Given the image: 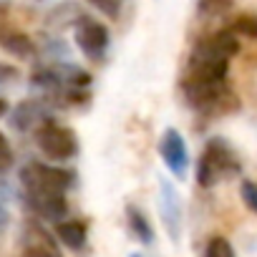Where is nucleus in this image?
<instances>
[{
	"mask_svg": "<svg viewBox=\"0 0 257 257\" xmlns=\"http://www.w3.org/2000/svg\"><path fill=\"white\" fill-rule=\"evenodd\" d=\"M134 257H139V254H134Z\"/></svg>",
	"mask_w": 257,
	"mask_h": 257,
	"instance_id": "b1692460",
	"label": "nucleus"
},
{
	"mask_svg": "<svg viewBox=\"0 0 257 257\" xmlns=\"http://www.w3.org/2000/svg\"><path fill=\"white\" fill-rule=\"evenodd\" d=\"M0 46H3L8 53L18 56V58H31L36 53L33 41L28 36H23V33H8V36H3V38H0Z\"/></svg>",
	"mask_w": 257,
	"mask_h": 257,
	"instance_id": "2eb2a0df",
	"label": "nucleus"
},
{
	"mask_svg": "<svg viewBox=\"0 0 257 257\" xmlns=\"http://www.w3.org/2000/svg\"><path fill=\"white\" fill-rule=\"evenodd\" d=\"M159 154H162L167 169L174 177H179V179L187 177V172H189V149L184 144V137L177 132V128H167V132L162 134V139H159Z\"/></svg>",
	"mask_w": 257,
	"mask_h": 257,
	"instance_id": "0eeeda50",
	"label": "nucleus"
},
{
	"mask_svg": "<svg viewBox=\"0 0 257 257\" xmlns=\"http://www.w3.org/2000/svg\"><path fill=\"white\" fill-rule=\"evenodd\" d=\"M242 199H244V204H247L252 212H257V184L242 182Z\"/></svg>",
	"mask_w": 257,
	"mask_h": 257,
	"instance_id": "412c9836",
	"label": "nucleus"
},
{
	"mask_svg": "<svg viewBox=\"0 0 257 257\" xmlns=\"http://www.w3.org/2000/svg\"><path fill=\"white\" fill-rule=\"evenodd\" d=\"M88 6H93L98 13H103L106 18H118V8L121 0H86Z\"/></svg>",
	"mask_w": 257,
	"mask_h": 257,
	"instance_id": "6ab92c4d",
	"label": "nucleus"
},
{
	"mask_svg": "<svg viewBox=\"0 0 257 257\" xmlns=\"http://www.w3.org/2000/svg\"><path fill=\"white\" fill-rule=\"evenodd\" d=\"M21 247H23V257H63L53 234L38 222H28L23 227Z\"/></svg>",
	"mask_w": 257,
	"mask_h": 257,
	"instance_id": "6e6552de",
	"label": "nucleus"
},
{
	"mask_svg": "<svg viewBox=\"0 0 257 257\" xmlns=\"http://www.w3.org/2000/svg\"><path fill=\"white\" fill-rule=\"evenodd\" d=\"M21 78V71L16 66H8V63H0V88H6L11 83H16Z\"/></svg>",
	"mask_w": 257,
	"mask_h": 257,
	"instance_id": "aec40b11",
	"label": "nucleus"
},
{
	"mask_svg": "<svg viewBox=\"0 0 257 257\" xmlns=\"http://www.w3.org/2000/svg\"><path fill=\"white\" fill-rule=\"evenodd\" d=\"M46 121H51V116H48V108L43 101H23L11 116V126L18 128V132L41 128Z\"/></svg>",
	"mask_w": 257,
	"mask_h": 257,
	"instance_id": "9b49d317",
	"label": "nucleus"
},
{
	"mask_svg": "<svg viewBox=\"0 0 257 257\" xmlns=\"http://www.w3.org/2000/svg\"><path fill=\"white\" fill-rule=\"evenodd\" d=\"M204 257H234V249L229 244V239L224 237H212L204 247Z\"/></svg>",
	"mask_w": 257,
	"mask_h": 257,
	"instance_id": "a211bd4d",
	"label": "nucleus"
},
{
	"mask_svg": "<svg viewBox=\"0 0 257 257\" xmlns=\"http://www.w3.org/2000/svg\"><path fill=\"white\" fill-rule=\"evenodd\" d=\"M11 162H13V149H11L6 134H0V169H6Z\"/></svg>",
	"mask_w": 257,
	"mask_h": 257,
	"instance_id": "4be33fe9",
	"label": "nucleus"
},
{
	"mask_svg": "<svg viewBox=\"0 0 257 257\" xmlns=\"http://www.w3.org/2000/svg\"><path fill=\"white\" fill-rule=\"evenodd\" d=\"M36 144L53 162H68L78 152L76 134L68 126H61L56 121H46L41 128H36Z\"/></svg>",
	"mask_w": 257,
	"mask_h": 257,
	"instance_id": "39448f33",
	"label": "nucleus"
},
{
	"mask_svg": "<svg viewBox=\"0 0 257 257\" xmlns=\"http://www.w3.org/2000/svg\"><path fill=\"white\" fill-rule=\"evenodd\" d=\"M234 0H199L197 11L207 18H217V16H224L229 8H232Z\"/></svg>",
	"mask_w": 257,
	"mask_h": 257,
	"instance_id": "f3484780",
	"label": "nucleus"
},
{
	"mask_svg": "<svg viewBox=\"0 0 257 257\" xmlns=\"http://www.w3.org/2000/svg\"><path fill=\"white\" fill-rule=\"evenodd\" d=\"M21 182H23L26 192H61V194H66L73 187V172L61 169V167H51V164H41V162H31L21 169Z\"/></svg>",
	"mask_w": 257,
	"mask_h": 257,
	"instance_id": "20e7f679",
	"label": "nucleus"
},
{
	"mask_svg": "<svg viewBox=\"0 0 257 257\" xmlns=\"http://www.w3.org/2000/svg\"><path fill=\"white\" fill-rule=\"evenodd\" d=\"M126 222H128V229H132V234H134L142 244H152V242H154V229H152L147 214H144L139 207H126Z\"/></svg>",
	"mask_w": 257,
	"mask_h": 257,
	"instance_id": "4468645a",
	"label": "nucleus"
},
{
	"mask_svg": "<svg viewBox=\"0 0 257 257\" xmlns=\"http://www.w3.org/2000/svg\"><path fill=\"white\" fill-rule=\"evenodd\" d=\"M108 28L88 16H83L78 23H76V46L81 48V53L91 61H98L103 58L106 48H108Z\"/></svg>",
	"mask_w": 257,
	"mask_h": 257,
	"instance_id": "423d86ee",
	"label": "nucleus"
},
{
	"mask_svg": "<svg viewBox=\"0 0 257 257\" xmlns=\"http://www.w3.org/2000/svg\"><path fill=\"white\" fill-rule=\"evenodd\" d=\"M159 214L164 219V227H167L169 237L177 242L179 229H182V202H179V194H177V189L169 179L159 182Z\"/></svg>",
	"mask_w": 257,
	"mask_h": 257,
	"instance_id": "9d476101",
	"label": "nucleus"
},
{
	"mask_svg": "<svg viewBox=\"0 0 257 257\" xmlns=\"http://www.w3.org/2000/svg\"><path fill=\"white\" fill-rule=\"evenodd\" d=\"M182 93L192 108L207 111V113L227 111V108H234L237 103L232 88L227 86V78H184Z\"/></svg>",
	"mask_w": 257,
	"mask_h": 257,
	"instance_id": "7ed1b4c3",
	"label": "nucleus"
},
{
	"mask_svg": "<svg viewBox=\"0 0 257 257\" xmlns=\"http://www.w3.org/2000/svg\"><path fill=\"white\" fill-rule=\"evenodd\" d=\"M26 204L33 214L48 222H61L68 214V202L61 192H26Z\"/></svg>",
	"mask_w": 257,
	"mask_h": 257,
	"instance_id": "1a4fd4ad",
	"label": "nucleus"
},
{
	"mask_svg": "<svg viewBox=\"0 0 257 257\" xmlns=\"http://www.w3.org/2000/svg\"><path fill=\"white\" fill-rule=\"evenodd\" d=\"M232 31H234L237 36H242V38L257 41V16H252V13L239 16V18L232 23Z\"/></svg>",
	"mask_w": 257,
	"mask_h": 257,
	"instance_id": "dca6fc26",
	"label": "nucleus"
},
{
	"mask_svg": "<svg viewBox=\"0 0 257 257\" xmlns=\"http://www.w3.org/2000/svg\"><path fill=\"white\" fill-rule=\"evenodd\" d=\"M237 51H239V41L232 28L199 38L189 56L187 78H227L229 58Z\"/></svg>",
	"mask_w": 257,
	"mask_h": 257,
	"instance_id": "f257e3e1",
	"label": "nucleus"
},
{
	"mask_svg": "<svg viewBox=\"0 0 257 257\" xmlns=\"http://www.w3.org/2000/svg\"><path fill=\"white\" fill-rule=\"evenodd\" d=\"M81 18H83V13H81L78 3H61V6H56L46 16V26L48 28H56V31H63L66 26H73L76 28V23Z\"/></svg>",
	"mask_w": 257,
	"mask_h": 257,
	"instance_id": "ddd939ff",
	"label": "nucleus"
},
{
	"mask_svg": "<svg viewBox=\"0 0 257 257\" xmlns=\"http://www.w3.org/2000/svg\"><path fill=\"white\" fill-rule=\"evenodd\" d=\"M234 174H239V159L234 149L219 137L209 139L197 164V184L204 189H212L214 184Z\"/></svg>",
	"mask_w": 257,
	"mask_h": 257,
	"instance_id": "f03ea898",
	"label": "nucleus"
},
{
	"mask_svg": "<svg viewBox=\"0 0 257 257\" xmlns=\"http://www.w3.org/2000/svg\"><path fill=\"white\" fill-rule=\"evenodd\" d=\"M56 237L68 247V249H83L86 247V239H88V232H86V224L78 222V219H61L56 224Z\"/></svg>",
	"mask_w": 257,
	"mask_h": 257,
	"instance_id": "f8f14e48",
	"label": "nucleus"
},
{
	"mask_svg": "<svg viewBox=\"0 0 257 257\" xmlns=\"http://www.w3.org/2000/svg\"><path fill=\"white\" fill-rule=\"evenodd\" d=\"M6 222H8V212H6V207L0 204V229L6 227Z\"/></svg>",
	"mask_w": 257,
	"mask_h": 257,
	"instance_id": "5701e85b",
	"label": "nucleus"
}]
</instances>
